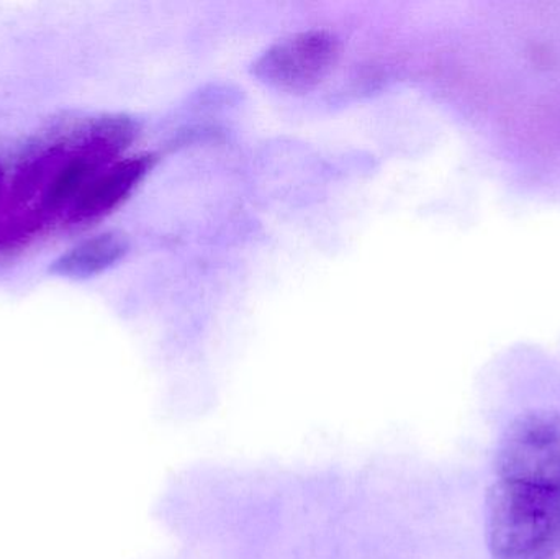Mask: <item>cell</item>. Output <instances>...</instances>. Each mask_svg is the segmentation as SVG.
<instances>
[{"mask_svg": "<svg viewBox=\"0 0 560 559\" xmlns=\"http://www.w3.org/2000/svg\"><path fill=\"white\" fill-rule=\"evenodd\" d=\"M341 58V39L325 28L293 33L269 46L253 65L262 84L287 94H306L318 88Z\"/></svg>", "mask_w": 560, "mask_h": 559, "instance_id": "2", "label": "cell"}, {"mask_svg": "<svg viewBox=\"0 0 560 559\" xmlns=\"http://www.w3.org/2000/svg\"><path fill=\"white\" fill-rule=\"evenodd\" d=\"M495 465L505 481L560 491V414L520 416L503 433Z\"/></svg>", "mask_w": 560, "mask_h": 559, "instance_id": "3", "label": "cell"}, {"mask_svg": "<svg viewBox=\"0 0 560 559\" xmlns=\"http://www.w3.org/2000/svg\"><path fill=\"white\" fill-rule=\"evenodd\" d=\"M127 242L120 236L105 235L92 240L79 249L71 265L78 272H95L114 265L127 253Z\"/></svg>", "mask_w": 560, "mask_h": 559, "instance_id": "4", "label": "cell"}, {"mask_svg": "<svg viewBox=\"0 0 560 559\" xmlns=\"http://www.w3.org/2000/svg\"><path fill=\"white\" fill-rule=\"evenodd\" d=\"M487 544L493 559L555 558L560 491L500 479L487 496Z\"/></svg>", "mask_w": 560, "mask_h": 559, "instance_id": "1", "label": "cell"}]
</instances>
